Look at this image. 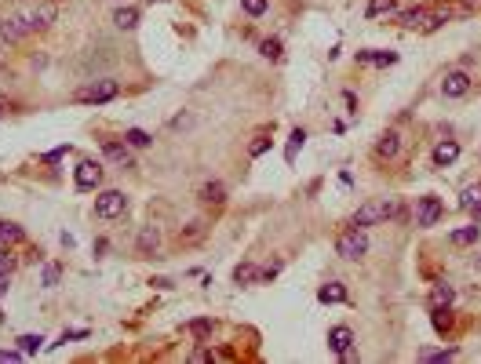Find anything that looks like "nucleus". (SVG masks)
I'll return each instance as SVG.
<instances>
[{
	"mask_svg": "<svg viewBox=\"0 0 481 364\" xmlns=\"http://www.w3.org/2000/svg\"><path fill=\"white\" fill-rule=\"evenodd\" d=\"M394 215H398V201H390V197H383V201H369V204H361L358 212H354L350 226L369 230V226L383 223V219H394Z\"/></svg>",
	"mask_w": 481,
	"mask_h": 364,
	"instance_id": "f257e3e1",
	"label": "nucleus"
},
{
	"mask_svg": "<svg viewBox=\"0 0 481 364\" xmlns=\"http://www.w3.org/2000/svg\"><path fill=\"white\" fill-rule=\"evenodd\" d=\"M336 255H343V259H365L369 255V233H365L361 226H350V230H343L336 237Z\"/></svg>",
	"mask_w": 481,
	"mask_h": 364,
	"instance_id": "f03ea898",
	"label": "nucleus"
},
{
	"mask_svg": "<svg viewBox=\"0 0 481 364\" xmlns=\"http://www.w3.org/2000/svg\"><path fill=\"white\" fill-rule=\"evenodd\" d=\"M121 95V84L117 81H92L88 88H81L73 102H81V106H103V102H113Z\"/></svg>",
	"mask_w": 481,
	"mask_h": 364,
	"instance_id": "7ed1b4c3",
	"label": "nucleus"
},
{
	"mask_svg": "<svg viewBox=\"0 0 481 364\" xmlns=\"http://www.w3.org/2000/svg\"><path fill=\"white\" fill-rule=\"evenodd\" d=\"M441 219H445V204H441L434 193H423V197L416 201V226L430 230V226H438Z\"/></svg>",
	"mask_w": 481,
	"mask_h": 364,
	"instance_id": "20e7f679",
	"label": "nucleus"
},
{
	"mask_svg": "<svg viewBox=\"0 0 481 364\" xmlns=\"http://www.w3.org/2000/svg\"><path fill=\"white\" fill-rule=\"evenodd\" d=\"M124 208H128V197H124L121 190H106V193L95 197V215L99 219H117V215H124Z\"/></svg>",
	"mask_w": 481,
	"mask_h": 364,
	"instance_id": "39448f33",
	"label": "nucleus"
},
{
	"mask_svg": "<svg viewBox=\"0 0 481 364\" xmlns=\"http://www.w3.org/2000/svg\"><path fill=\"white\" fill-rule=\"evenodd\" d=\"M73 182H77L81 193L99 190V186H103V164H99V161H81L77 172H73Z\"/></svg>",
	"mask_w": 481,
	"mask_h": 364,
	"instance_id": "423d86ee",
	"label": "nucleus"
},
{
	"mask_svg": "<svg viewBox=\"0 0 481 364\" xmlns=\"http://www.w3.org/2000/svg\"><path fill=\"white\" fill-rule=\"evenodd\" d=\"M467 91H471V77H467V70H449L445 77H441V95L445 99H463Z\"/></svg>",
	"mask_w": 481,
	"mask_h": 364,
	"instance_id": "0eeeda50",
	"label": "nucleus"
},
{
	"mask_svg": "<svg viewBox=\"0 0 481 364\" xmlns=\"http://www.w3.org/2000/svg\"><path fill=\"white\" fill-rule=\"evenodd\" d=\"M456 157H460V142H456V139H441L434 146V153H430V164H434V168H452Z\"/></svg>",
	"mask_w": 481,
	"mask_h": 364,
	"instance_id": "6e6552de",
	"label": "nucleus"
},
{
	"mask_svg": "<svg viewBox=\"0 0 481 364\" xmlns=\"http://www.w3.org/2000/svg\"><path fill=\"white\" fill-rule=\"evenodd\" d=\"M398 153H401V132H398V128H390V132H383L379 142H376V157L379 161H394Z\"/></svg>",
	"mask_w": 481,
	"mask_h": 364,
	"instance_id": "1a4fd4ad",
	"label": "nucleus"
},
{
	"mask_svg": "<svg viewBox=\"0 0 481 364\" xmlns=\"http://www.w3.org/2000/svg\"><path fill=\"white\" fill-rule=\"evenodd\" d=\"M103 157L117 168H132V153H128V142H117V139H106L103 142Z\"/></svg>",
	"mask_w": 481,
	"mask_h": 364,
	"instance_id": "9d476101",
	"label": "nucleus"
},
{
	"mask_svg": "<svg viewBox=\"0 0 481 364\" xmlns=\"http://www.w3.org/2000/svg\"><path fill=\"white\" fill-rule=\"evenodd\" d=\"M30 33V22L11 15V19H0V41H22Z\"/></svg>",
	"mask_w": 481,
	"mask_h": 364,
	"instance_id": "9b49d317",
	"label": "nucleus"
},
{
	"mask_svg": "<svg viewBox=\"0 0 481 364\" xmlns=\"http://www.w3.org/2000/svg\"><path fill=\"white\" fill-rule=\"evenodd\" d=\"M157 248H161L157 226H143V230H139V241H135V252H139V255H154Z\"/></svg>",
	"mask_w": 481,
	"mask_h": 364,
	"instance_id": "f8f14e48",
	"label": "nucleus"
},
{
	"mask_svg": "<svg viewBox=\"0 0 481 364\" xmlns=\"http://www.w3.org/2000/svg\"><path fill=\"white\" fill-rule=\"evenodd\" d=\"M318 299L325 306H336V303H347V284H339V281H328L318 288Z\"/></svg>",
	"mask_w": 481,
	"mask_h": 364,
	"instance_id": "ddd939ff",
	"label": "nucleus"
},
{
	"mask_svg": "<svg viewBox=\"0 0 481 364\" xmlns=\"http://www.w3.org/2000/svg\"><path fill=\"white\" fill-rule=\"evenodd\" d=\"M328 346H332V354H343V350L354 346V332L347 328V324H336V328L328 332Z\"/></svg>",
	"mask_w": 481,
	"mask_h": 364,
	"instance_id": "4468645a",
	"label": "nucleus"
},
{
	"mask_svg": "<svg viewBox=\"0 0 481 364\" xmlns=\"http://www.w3.org/2000/svg\"><path fill=\"white\" fill-rule=\"evenodd\" d=\"M427 15H430V8H405V11H398V22L405 30H420L427 22Z\"/></svg>",
	"mask_w": 481,
	"mask_h": 364,
	"instance_id": "2eb2a0df",
	"label": "nucleus"
},
{
	"mask_svg": "<svg viewBox=\"0 0 481 364\" xmlns=\"http://www.w3.org/2000/svg\"><path fill=\"white\" fill-rule=\"evenodd\" d=\"M26 22H30V30H48V26L55 22V8L52 4H37V11L26 15Z\"/></svg>",
	"mask_w": 481,
	"mask_h": 364,
	"instance_id": "dca6fc26",
	"label": "nucleus"
},
{
	"mask_svg": "<svg viewBox=\"0 0 481 364\" xmlns=\"http://www.w3.org/2000/svg\"><path fill=\"white\" fill-rule=\"evenodd\" d=\"M456 303V292H452V284H434L430 288V310H441V306H452Z\"/></svg>",
	"mask_w": 481,
	"mask_h": 364,
	"instance_id": "f3484780",
	"label": "nucleus"
},
{
	"mask_svg": "<svg viewBox=\"0 0 481 364\" xmlns=\"http://www.w3.org/2000/svg\"><path fill=\"white\" fill-rule=\"evenodd\" d=\"M430 324H434V332H438V335H449V332H452V324H456V317H452V306L430 310Z\"/></svg>",
	"mask_w": 481,
	"mask_h": 364,
	"instance_id": "a211bd4d",
	"label": "nucleus"
},
{
	"mask_svg": "<svg viewBox=\"0 0 481 364\" xmlns=\"http://www.w3.org/2000/svg\"><path fill=\"white\" fill-rule=\"evenodd\" d=\"M478 237H481V226H478V223H471V226H463V230H452V233H449V241L456 244V248H467V244H478Z\"/></svg>",
	"mask_w": 481,
	"mask_h": 364,
	"instance_id": "6ab92c4d",
	"label": "nucleus"
},
{
	"mask_svg": "<svg viewBox=\"0 0 481 364\" xmlns=\"http://www.w3.org/2000/svg\"><path fill=\"white\" fill-rule=\"evenodd\" d=\"M22 237H26V233H22V226H15V223H4V219H0V248H11V244H22Z\"/></svg>",
	"mask_w": 481,
	"mask_h": 364,
	"instance_id": "aec40b11",
	"label": "nucleus"
},
{
	"mask_svg": "<svg viewBox=\"0 0 481 364\" xmlns=\"http://www.w3.org/2000/svg\"><path fill=\"white\" fill-rule=\"evenodd\" d=\"M113 22H117V30H135L139 26V8H117L113 11Z\"/></svg>",
	"mask_w": 481,
	"mask_h": 364,
	"instance_id": "412c9836",
	"label": "nucleus"
},
{
	"mask_svg": "<svg viewBox=\"0 0 481 364\" xmlns=\"http://www.w3.org/2000/svg\"><path fill=\"white\" fill-rule=\"evenodd\" d=\"M201 201L205 204H223L226 201V186L223 182H205V186H201Z\"/></svg>",
	"mask_w": 481,
	"mask_h": 364,
	"instance_id": "4be33fe9",
	"label": "nucleus"
},
{
	"mask_svg": "<svg viewBox=\"0 0 481 364\" xmlns=\"http://www.w3.org/2000/svg\"><path fill=\"white\" fill-rule=\"evenodd\" d=\"M449 19H452V11H449V8H438V11H430V15H427V22L420 26V30H423V33H434V30H441Z\"/></svg>",
	"mask_w": 481,
	"mask_h": 364,
	"instance_id": "5701e85b",
	"label": "nucleus"
},
{
	"mask_svg": "<svg viewBox=\"0 0 481 364\" xmlns=\"http://www.w3.org/2000/svg\"><path fill=\"white\" fill-rule=\"evenodd\" d=\"M303 142H307V132H303V128H292V139H288V150H285L288 164H296V153L303 150Z\"/></svg>",
	"mask_w": 481,
	"mask_h": 364,
	"instance_id": "b1692460",
	"label": "nucleus"
},
{
	"mask_svg": "<svg viewBox=\"0 0 481 364\" xmlns=\"http://www.w3.org/2000/svg\"><path fill=\"white\" fill-rule=\"evenodd\" d=\"M390 11H398V0H369L365 15H369V19H379V15H390Z\"/></svg>",
	"mask_w": 481,
	"mask_h": 364,
	"instance_id": "393cba45",
	"label": "nucleus"
},
{
	"mask_svg": "<svg viewBox=\"0 0 481 364\" xmlns=\"http://www.w3.org/2000/svg\"><path fill=\"white\" fill-rule=\"evenodd\" d=\"M234 281H237V284H259V270L252 266V263H240V266L234 270Z\"/></svg>",
	"mask_w": 481,
	"mask_h": 364,
	"instance_id": "a878e982",
	"label": "nucleus"
},
{
	"mask_svg": "<svg viewBox=\"0 0 481 364\" xmlns=\"http://www.w3.org/2000/svg\"><path fill=\"white\" fill-rule=\"evenodd\" d=\"M478 201H481V182H474V186H467V190L460 193V208H463V212H471Z\"/></svg>",
	"mask_w": 481,
	"mask_h": 364,
	"instance_id": "bb28decb",
	"label": "nucleus"
},
{
	"mask_svg": "<svg viewBox=\"0 0 481 364\" xmlns=\"http://www.w3.org/2000/svg\"><path fill=\"white\" fill-rule=\"evenodd\" d=\"M270 132H259L256 139H252V146H248V157H263V153H267L270 150Z\"/></svg>",
	"mask_w": 481,
	"mask_h": 364,
	"instance_id": "cd10ccee",
	"label": "nucleus"
},
{
	"mask_svg": "<svg viewBox=\"0 0 481 364\" xmlns=\"http://www.w3.org/2000/svg\"><path fill=\"white\" fill-rule=\"evenodd\" d=\"M124 142H128V146H135V150H143V146H150L154 139H150L143 128H128V132H124Z\"/></svg>",
	"mask_w": 481,
	"mask_h": 364,
	"instance_id": "c85d7f7f",
	"label": "nucleus"
},
{
	"mask_svg": "<svg viewBox=\"0 0 481 364\" xmlns=\"http://www.w3.org/2000/svg\"><path fill=\"white\" fill-rule=\"evenodd\" d=\"M205 233H208V223H201V219H197V223H190V226L183 230V244H194V241L205 237Z\"/></svg>",
	"mask_w": 481,
	"mask_h": 364,
	"instance_id": "c756f323",
	"label": "nucleus"
},
{
	"mask_svg": "<svg viewBox=\"0 0 481 364\" xmlns=\"http://www.w3.org/2000/svg\"><path fill=\"white\" fill-rule=\"evenodd\" d=\"M240 8H245V15H252V19H259V15H267V8H270V0H240Z\"/></svg>",
	"mask_w": 481,
	"mask_h": 364,
	"instance_id": "7c9ffc66",
	"label": "nucleus"
},
{
	"mask_svg": "<svg viewBox=\"0 0 481 364\" xmlns=\"http://www.w3.org/2000/svg\"><path fill=\"white\" fill-rule=\"evenodd\" d=\"M41 343H44V335H19V350L22 354H37V350H41Z\"/></svg>",
	"mask_w": 481,
	"mask_h": 364,
	"instance_id": "2f4dec72",
	"label": "nucleus"
},
{
	"mask_svg": "<svg viewBox=\"0 0 481 364\" xmlns=\"http://www.w3.org/2000/svg\"><path fill=\"white\" fill-rule=\"evenodd\" d=\"M456 354H460L456 346H449V350H423V354H420V361H452Z\"/></svg>",
	"mask_w": 481,
	"mask_h": 364,
	"instance_id": "473e14b6",
	"label": "nucleus"
},
{
	"mask_svg": "<svg viewBox=\"0 0 481 364\" xmlns=\"http://www.w3.org/2000/svg\"><path fill=\"white\" fill-rule=\"evenodd\" d=\"M259 51H263V59H281V41H277V37H267V41L259 44Z\"/></svg>",
	"mask_w": 481,
	"mask_h": 364,
	"instance_id": "72a5a7b5",
	"label": "nucleus"
},
{
	"mask_svg": "<svg viewBox=\"0 0 481 364\" xmlns=\"http://www.w3.org/2000/svg\"><path fill=\"white\" fill-rule=\"evenodd\" d=\"M394 62H398V51H372L369 66H394Z\"/></svg>",
	"mask_w": 481,
	"mask_h": 364,
	"instance_id": "f704fd0d",
	"label": "nucleus"
},
{
	"mask_svg": "<svg viewBox=\"0 0 481 364\" xmlns=\"http://www.w3.org/2000/svg\"><path fill=\"white\" fill-rule=\"evenodd\" d=\"M186 332H190V335H197V339H205V335L212 332V321H190V324H186Z\"/></svg>",
	"mask_w": 481,
	"mask_h": 364,
	"instance_id": "c9c22d12",
	"label": "nucleus"
},
{
	"mask_svg": "<svg viewBox=\"0 0 481 364\" xmlns=\"http://www.w3.org/2000/svg\"><path fill=\"white\" fill-rule=\"evenodd\" d=\"M59 277H62V270H59L55 263H52V266H44V288H55Z\"/></svg>",
	"mask_w": 481,
	"mask_h": 364,
	"instance_id": "e433bc0d",
	"label": "nucleus"
},
{
	"mask_svg": "<svg viewBox=\"0 0 481 364\" xmlns=\"http://www.w3.org/2000/svg\"><path fill=\"white\" fill-rule=\"evenodd\" d=\"M73 339H88V332H84V328H73V332H62L55 346H62V343H73Z\"/></svg>",
	"mask_w": 481,
	"mask_h": 364,
	"instance_id": "4c0bfd02",
	"label": "nucleus"
},
{
	"mask_svg": "<svg viewBox=\"0 0 481 364\" xmlns=\"http://www.w3.org/2000/svg\"><path fill=\"white\" fill-rule=\"evenodd\" d=\"M70 153V146H59V150H52V153H44V164H55V161H62Z\"/></svg>",
	"mask_w": 481,
	"mask_h": 364,
	"instance_id": "58836bf2",
	"label": "nucleus"
},
{
	"mask_svg": "<svg viewBox=\"0 0 481 364\" xmlns=\"http://www.w3.org/2000/svg\"><path fill=\"white\" fill-rule=\"evenodd\" d=\"M343 102H347V113L358 117V95H354V91H343Z\"/></svg>",
	"mask_w": 481,
	"mask_h": 364,
	"instance_id": "ea45409f",
	"label": "nucleus"
},
{
	"mask_svg": "<svg viewBox=\"0 0 481 364\" xmlns=\"http://www.w3.org/2000/svg\"><path fill=\"white\" fill-rule=\"evenodd\" d=\"M190 361H194V364H205V361H215V354H212V350H194V354H190Z\"/></svg>",
	"mask_w": 481,
	"mask_h": 364,
	"instance_id": "a19ab883",
	"label": "nucleus"
},
{
	"mask_svg": "<svg viewBox=\"0 0 481 364\" xmlns=\"http://www.w3.org/2000/svg\"><path fill=\"white\" fill-rule=\"evenodd\" d=\"M26 354L22 350H0V361H8V364H15V361H22Z\"/></svg>",
	"mask_w": 481,
	"mask_h": 364,
	"instance_id": "79ce46f5",
	"label": "nucleus"
},
{
	"mask_svg": "<svg viewBox=\"0 0 481 364\" xmlns=\"http://www.w3.org/2000/svg\"><path fill=\"white\" fill-rule=\"evenodd\" d=\"M11 266H15V263H11L8 248H0V273H11Z\"/></svg>",
	"mask_w": 481,
	"mask_h": 364,
	"instance_id": "37998d69",
	"label": "nucleus"
},
{
	"mask_svg": "<svg viewBox=\"0 0 481 364\" xmlns=\"http://www.w3.org/2000/svg\"><path fill=\"white\" fill-rule=\"evenodd\" d=\"M372 62V48H365V51H358V66H369Z\"/></svg>",
	"mask_w": 481,
	"mask_h": 364,
	"instance_id": "c03bdc74",
	"label": "nucleus"
},
{
	"mask_svg": "<svg viewBox=\"0 0 481 364\" xmlns=\"http://www.w3.org/2000/svg\"><path fill=\"white\" fill-rule=\"evenodd\" d=\"M150 284H154V288H161V292H168V288H172V281H168V277H154Z\"/></svg>",
	"mask_w": 481,
	"mask_h": 364,
	"instance_id": "a18cd8bd",
	"label": "nucleus"
},
{
	"mask_svg": "<svg viewBox=\"0 0 481 364\" xmlns=\"http://www.w3.org/2000/svg\"><path fill=\"white\" fill-rule=\"evenodd\" d=\"M339 357H343L347 364H354V361H358V350H354V346H350V350H343V354H339Z\"/></svg>",
	"mask_w": 481,
	"mask_h": 364,
	"instance_id": "49530a36",
	"label": "nucleus"
},
{
	"mask_svg": "<svg viewBox=\"0 0 481 364\" xmlns=\"http://www.w3.org/2000/svg\"><path fill=\"white\" fill-rule=\"evenodd\" d=\"M471 223H478V226H481V201L471 208Z\"/></svg>",
	"mask_w": 481,
	"mask_h": 364,
	"instance_id": "de8ad7c7",
	"label": "nucleus"
},
{
	"mask_svg": "<svg viewBox=\"0 0 481 364\" xmlns=\"http://www.w3.org/2000/svg\"><path fill=\"white\" fill-rule=\"evenodd\" d=\"M8 292V273H0V295Z\"/></svg>",
	"mask_w": 481,
	"mask_h": 364,
	"instance_id": "09e8293b",
	"label": "nucleus"
},
{
	"mask_svg": "<svg viewBox=\"0 0 481 364\" xmlns=\"http://www.w3.org/2000/svg\"><path fill=\"white\" fill-rule=\"evenodd\" d=\"M150 4H161V0H150Z\"/></svg>",
	"mask_w": 481,
	"mask_h": 364,
	"instance_id": "8fccbe9b",
	"label": "nucleus"
},
{
	"mask_svg": "<svg viewBox=\"0 0 481 364\" xmlns=\"http://www.w3.org/2000/svg\"><path fill=\"white\" fill-rule=\"evenodd\" d=\"M0 113H4V106H0Z\"/></svg>",
	"mask_w": 481,
	"mask_h": 364,
	"instance_id": "3c124183",
	"label": "nucleus"
}]
</instances>
